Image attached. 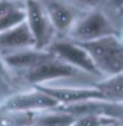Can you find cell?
I'll return each instance as SVG.
<instances>
[{
    "label": "cell",
    "mask_w": 123,
    "mask_h": 126,
    "mask_svg": "<svg viewBox=\"0 0 123 126\" xmlns=\"http://www.w3.org/2000/svg\"><path fill=\"white\" fill-rule=\"evenodd\" d=\"M25 21L34 37L35 49L47 50L58 35L41 0H25Z\"/></svg>",
    "instance_id": "cell-4"
},
{
    "label": "cell",
    "mask_w": 123,
    "mask_h": 126,
    "mask_svg": "<svg viewBox=\"0 0 123 126\" xmlns=\"http://www.w3.org/2000/svg\"><path fill=\"white\" fill-rule=\"evenodd\" d=\"M58 37H67L82 12L68 0H41Z\"/></svg>",
    "instance_id": "cell-7"
},
{
    "label": "cell",
    "mask_w": 123,
    "mask_h": 126,
    "mask_svg": "<svg viewBox=\"0 0 123 126\" xmlns=\"http://www.w3.org/2000/svg\"><path fill=\"white\" fill-rule=\"evenodd\" d=\"M114 17H115V18H117V21L121 24V21L123 20V8H121V9L118 11L115 15H114Z\"/></svg>",
    "instance_id": "cell-19"
},
{
    "label": "cell",
    "mask_w": 123,
    "mask_h": 126,
    "mask_svg": "<svg viewBox=\"0 0 123 126\" xmlns=\"http://www.w3.org/2000/svg\"><path fill=\"white\" fill-rule=\"evenodd\" d=\"M68 1L81 11H90L96 8H104L106 0H68Z\"/></svg>",
    "instance_id": "cell-17"
},
{
    "label": "cell",
    "mask_w": 123,
    "mask_h": 126,
    "mask_svg": "<svg viewBox=\"0 0 123 126\" xmlns=\"http://www.w3.org/2000/svg\"><path fill=\"white\" fill-rule=\"evenodd\" d=\"M76 116L68 112L54 108L37 113L33 126H72Z\"/></svg>",
    "instance_id": "cell-13"
},
{
    "label": "cell",
    "mask_w": 123,
    "mask_h": 126,
    "mask_svg": "<svg viewBox=\"0 0 123 126\" xmlns=\"http://www.w3.org/2000/svg\"><path fill=\"white\" fill-rule=\"evenodd\" d=\"M25 0H0V32L25 21Z\"/></svg>",
    "instance_id": "cell-11"
},
{
    "label": "cell",
    "mask_w": 123,
    "mask_h": 126,
    "mask_svg": "<svg viewBox=\"0 0 123 126\" xmlns=\"http://www.w3.org/2000/svg\"><path fill=\"white\" fill-rule=\"evenodd\" d=\"M122 126H123V124H122Z\"/></svg>",
    "instance_id": "cell-22"
},
{
    "label": "cell",
    "mask_w": 123,
    "mask_h": 126,
    "mask_svg": "<svg viewBox=\"0 0 123 126\" xmlns=\"http://www.w3.org/2000/svg\"><path fill=\"white\" fill-rule=\"evenodd\" d=\"M12 80L20 89H22L37 85L94 87L100 79L62 61L60 58L47 50L45 57L34 66L12 75Z\"/></svg>",
    "instance_id": "cell-1"
},
{
    "label": "cell",
    "mask_w": 123,
    "mask_h": 126,
    "mask_svg": "<svg viewBox=\"0 0 123 126\" xmlns=\"http://www.w3.org/2000/svg\"><path fill=\"white\" fill-rule=\"evenodd\" d=\"M94 87L98 89L104 100L123 102V72L100 79Z\"/></svg>",
    "instance_id": "cell-12"
},
{
    "label": "cell",
    "mask_w": 123,
    "mask_h": 126,
    "mask_svg": "<svg viewBox=\"0 0 123 126\" xmlns=\"http://www.w3.org/2000/svg\"><path fill=\"white\" fill-rule=\"evenodd\" d=\"M104 8L114 16L121 8H123V0H106Z\"/></svg>",
    "instance_id": "cell-18"
},
{
    "label": "cell",
    "mask_w": 123,
    "mask_h": 126,
    "mask_svg": "<svg viewBox=\"0 0 123 126\" xmlns=\"http://www.w3.org/2000/svg\"><path fill=\"white\" fill-rule=\"evenodd\" d=\"M47 50L55 54L58 58H60L62 61L69 63V64L77 67V68L85 71V72L93 75L98 79H102V75L98 72L90 55L80 43L75 42L67 37H58L53 41V43L49 46Z\"/></svg>",
    "instance_id": "cell-6"
},
{
    "label": "cell",
    "mask_w": 123,
    "mask_h": 126,
    "mask_svg": "<svg viewBox=\"0 0 123 126\" xmlns=\"http://www.w3.org/2000/svg\"><path fill=\"white\" fill-rule=\"evenodd\" d=\"M59 102L50 94L43 92L38 87L22 88L12 93L1 104L0 109L20 110V112H41V110L54 109Z\"/></svg>",
    "instance_id": "cell-5"
},
{
    "label": "cell",
    "mask_w": 123,
    "mask_h": 126,
    "mask_svg": "<svg viewBox=\"0 0 123 126\" xmlns=\"http://www.w3.org/2000/svg\"><path fill=\"white\" fill-rule=\"evenodd\" d=\"M30 47H35V41L26 21L0 32V59Z\"/></svg>",
    "instance_id": "cell-9"
},
{
    "label": "cell",
    "mask_w": 123,
    "mask_h": 126,
    "mask_svg": "<svg viewBox=\"0 0 123 126\" xmlns=\"http://www.w3.org/2000/svg\"><path fill=\"white\" fill-rule=\"evenodd\" d=\"M115 122L118 121L108 117L94 116V114H81V116H77L75 118V122L72 126H108V125L115 124Z\"/></svg>",
    "instance_id": "cell-15"
},
{
    "label": "cell",
    "mask_w": 123,
    "mask_h": 126,
    "mask_svg": "<svg viewBox=\"0 0 123 126\" xmlns=\"http://www.w3.org/2000/svg\"><path fill=\"white\" fill-rule=\"evenodd\" d=\"M119 25L117 18L105 8H96L82 12L76 20L67 38L77 43L96 41V39L114 35L119 33Z\"/></svg>",
    "instance_id": "cell-2"
},
{
    "label": "cell",
    "mask_w": 123,
    "mask_h": 126,
    "mask_svg": "<svg viewBox=\"0 0 123 126\" xmlns=\"http://www.w3.org/2000/svg\"><path fill=\"white\" fill-rule=\"evenodd\" d=\"M80 45L88 51L102 78L123 72V41L118 34Z\"/></svg>",
    "instance_id": "cell-3"
},
{
    "label": "cell",
    "mask_w": 123,
    "mask_h": 126,
    "mask_svg": "<svg viewBox=\"0 0 123 126\" xmlns=\"http://www.w3.org/2000/svg\"><path fill=\"white\" fill-rule=\"evenodd\" d=\"M108 126H122V124H119V122H115V124H111V125H108Z\"/></svg>",
    "instance_id": "cell-21"
},
{
    "label": "cell",
    "mask_w": 123,
    "mask_h": 126,
    "mask_svg": "<svg viewBox=\"0 0 123 126\" xmlns=\"http://www.w3.org/2000/svg\"><path fill=\"white\" fill-rule=\"evenodd\" d=\"M18 89L20 88L14 84L12 79H9L8 76H5V75H3L0 72V104L7 97H9L12 93H14Z\"/></svg>",
    "instance_id": "cell-16"
},
{
    "label": "cell",
    "mask_w": 123,
    "mask_h": 126,
    "mask_svg": "<svg viewBox=\"0 0 123 126\" xmlns=\"http://www.w3.org/2000/svg\"><path fill=\"white\" fill-rule=\"evenodd\" d=\"M118 35H119V38L123 41V20L121 21V25H119V33H118Z\"/></svg>",
    "instance_id": "cell-20"
},
{
    "label": "cell",
    "mask_w": 123,
    "mask_h": 126,
    "mask_svg": "<svg viewBox=\"0 0 123 126\" xmlns=\"http://www.w3.org/2000/svg\"><path fill=\"white\" fill-rule=\"evenodd\" d=\"M37 113L0 109V126H33Z\"/></svg>",
    "instance_id": "cell-14"
},
{
    "label": "cell",
    "mask_w": 123,
    "mask_h": 126,
    "mask_svg": "<svg viewBox=\"0 0 123 126\" xmlns=\"http://www.w3.org/2000/svg\"><path fill=\"white\" fill-rule=\"evenodd\" d=\"M39 89L50 94L59 102V105H68L73 102L89 100V98H102L96 87L85 85H37Z\"/></svg>",
    "instance_id": "cell-10"
},
{
    "label": "cell",
    "mask_w": 123,
    "mask_h": 126,
    "mask_svg": "<svg viewBox=\"0 0 123 126\" xmlns=\"http://www.w3.org/2000/svg\"><path fill=\"white\" fill-rule=\"evenodd\" d=\"M56 108L76 117L81 114H94V116L111 118L123 124V102H113L104 98H89L68 105H58Z\"/></svg>",
    "instance_id": "cell-8"
}]
</instances>
